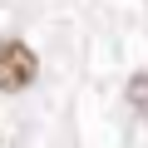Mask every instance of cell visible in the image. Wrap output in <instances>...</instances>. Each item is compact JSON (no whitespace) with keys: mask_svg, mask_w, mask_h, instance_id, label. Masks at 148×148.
<instances>
[{"mask_svg":"<svg viewBox=\"0 0 148 148\" xmlns=\"http://www.w3.org/2000/svg\"><path fill=\"white\" fill-rule=\"evenodd\" d=\"M35 74H40V59H35L30 45H20V40H5V45H0V89H5V94L30 89Z\"/></svg>","mask_w":148,"mask_h":148,"instance_id":"1","label":"cell"},{"mask_svg":"<svg viewBox=\"0 0 148 148\" xmlns=\"http://www.w3.org/2000/svg\"><path fill=\"white\" fill-rule=\"evenodd\" d=\"M128 99H133V109L148 119V74H138V79L128 84Z\"/></svg>","mask_w":148,"mask_h":148,"instance_id":"2","label":"cell"}]
</instances>
